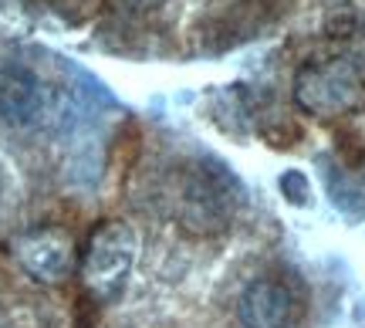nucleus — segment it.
Wrapping results in <instances>:
<instances>
[{"label":"nucleus","mask_w":365,"mask_h":328,"mask_svg":"<svg viewBox=\"0 0 365 328\" xmlns=\"http://www.w3.org/2000/svg\"><path fill=\"white\" fill-rule=\"evenodd\" d=\"M322 176H325V190L331 203L349 217H365V183L355 180L352 173H345L341 166H335L331 159L322 163Z\"/></svg>","instance_id":"nucleus-7"},{"label":"nucleus","mask_w":365,"mask_h":328,"mask_svg":"<svg viewBox=\"0 0 365 328\" xmlns=\"http://www.w3.org/2000/svg\"><path fill=\"white\" fill-rule=\"evenodd\" d=\"M156 7V0H108V11L118 14V17H145V14Z\"/></svg>","instance_id":"nucleus-9"},{"label":"nucleus","mask_w":365,"mask_h":328,"mask_svg":"<svg viewBox=\"0 0 365 328\" xmlns=\"http://www.w3.org/2000/svg\"><path fill=\"white\" fill-rule=\"evenodd\" d=\"M362 170H365V166H362Z\"/></svg>","instance_id":"nucleus-11"},{"label":"nucleus","mask_w":365,"mask_h":328,"mask_svg":"<svg viewBox=\"0 0 365 328\" xmlns=\"http://www.w3.org/2000/svg\"><path fill=\"white\" fill-rule=\"evenodd\" d=\"M294 102L308 116L339 118L365 106V75L355 58H314L294 75Z\"/></svg>","instance_id":"nucleus-2"},{"label":"nucleus","mask_w":365,"mask_h":328,"mask_svg":"<svg viewBox=\"0 0 365 328\" xmlns=\"http://www.w3.org/2000/svg\"><path fill=\"white\" fill-rule=\"evenodd\" d=\"M14 257L41 285H58L75 267V240L61 227H34L14 240Z\"/></svg>","instance_id":"nucleus-4"},{"label":"nucleus","mask_w":365,"mask_h":328,"mask_svg":"<svg viewBox=\"0 0 365 328\" xmlns=\"http://www.w3.org/2000/svg\"><path fill=\"white\" fill-rule=\"evenodd\" d=\"M135 247H139V240L129 223L105 220L95 227L85 257H81V281L88 285L98 302H108L125 288L132 264H135Z\"/></svg>","instance_id":"nucleus-3"},{"label":"nucleus","mask_w":365,"mask_h":328,"mask_svg":"<svg viewBox=\"0 0 365 328\" xmlns=\"http://www.w3.org/2000/svg\"><path fill=\"white\" fill-rule=\"evenodd\" d=\"M281 193L287 197V203H294V207H308V200H312V186L304 180V173L298 170H287L281 176Z\"/></svg>","instance_id":"nucleus-8"},{"label":"nucleus","mask_w":365,"mask_h":328,"mask_svg":"<svg viewBox=\"0 0 365 328\" xmlns=\"http://www.w3.org/2000/svg\"><path fill=\"white\" fill-rule=\"evenodd\" d=\"M237 312H240L244 328H287V322L294 315V298H291V288L284 281L257 277L240 294Z\"/></svg>","instance_id":"nucleus-6"},{"label":"nucleus","mask_w":365,"mask_h":328,"mask_svg":"<svg viewBox=\"0 0 365 328\" xmlns=\"http://www.w3.org/2000/svg\"><path fill=\"white\" fill-rule=\"evenodd\" d=\"M170 207L176 220L193 234L223 230L244 207V183L220 159H193L182 163L170 180Z\"/></svg>","instance_id":"nucleus-1"},{"label":"nucleus","mask_w":365,"mask_h":328,"mask_svg":"<svg viewBox=\"0 0 365 328\" xmlns=\"http://www.w3.org/2000/svg\"><path fill=\"white\" fill-rule=\"evenodd\" d=\"M44 81L24 61H0V118L7 125H34L44 112Z\"/></svg>","instance_id":"nucleus-5"},{"label":"nucleus","mask_w":365,"mask_h":328,"mask_svg":"<svg viewBox=\"0 0 365 328\" xmlns=\"http://www.w3.org/2000/svg\"><path fill=\"white\" fill-rule=\"evenodd\" d=\"M0 193H4V176H0Z\"/></svg>","instance_id":"nucleus-10"}]
</instances>
